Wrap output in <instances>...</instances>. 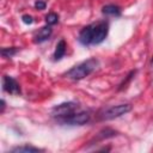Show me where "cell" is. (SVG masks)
Wrapping results in <instances>:
<instances>
[{"mask_svg":"<svg viewBox=\"0 0 153 153\" xmlns=\"http://www.w3.org/2000/svg\"><path fill=\"white\" fill-rule=\"evenodd\" d=\"M109 24L105 20L97 22L90 25L84 26L78 36V41L82 45H96L100 44L108 36Z\"/></svg>","mask_w":153,"mask_h":153,"instance_id":"6da1fadb","label":"cell"},{"mask_svg":"<svg viewBox=\"0 0 153 153\" xmlns=\"http://www.w3.org/2000/svg\"><path fill=\"white\" fill-rule=\"evenodd\" d=\"M99 67V61L96 57L87 59L82 61L81 63L72 67L69 71L65 73V76L72 80H81L86 76H88L91 73H93Z\"/></svg>","mask_w":153,"mask_h":153,"instance_id":"7a4b0ae2","label":"cell"},{"mask_svg":"<svg viewBox=\"0 0 153 153\" xmlns=\"http://www.w3.org/2000/svg\"><path fill=\"white\" fill-rule=\"evenodd\" d=\"M130 110H131L130 104H127V103L117 104V105H111V106H108V108L100 110L97 116H98L99 121H110V120H114V118L121 117L122 115L128 114Z\"/></svg>","mask_w":153,"mask_h":153,"instance_id":"3957f363","label":"cell"},{"mask_svg":"<svg viewBox=\"0 0 153 153\" xmlns=\"http://www.w3.org/2000/svg\"><path fill=\"white\" fill-rule=\"evenodd\" d=\"M80 108H79V104L75 103V102H66V103H61L59 105H55L53 109H51V112L50 115L56 118V121L60 123L61 121H63L65 118L69 117L71 115H73L74 112L79 111Z\"/></svg>","mask_w":153,"mask_h":153,"instance_id":"277c9868","label":"cell"},{"mask_svg":"<svg viewBox=\"0 0 153 153\" xmlns=\"http://www.w3.org/2000/svg\"><path fill=\"white\" fill-rule=\"evenodd\" d=\"M90 120H91V115L88 111L79 110V111L74 112L73 115H71L69 117L61 121L60 123L67 124V126H84L87 122H90Z\"/></svg>","mask_w":153,"mask_h":153,"instance_id":"5b68a950","label":"cell"},{"mask_svg":"<svg viewBox=\"0 0 153 153\" xmlns=\"http://www.w3.org/2000/svg\"><path fill=\"white\" fill-rule=\"evenodd\" d=\"M2 90L10 94L18 96L20 94V86L17 82L16 79H13L10 75H4L2 76Z\"/></svg>","mask_w":153,"mask_h":153,"instance_id":"8992f818","label":"cell"},{"mask_svg":"<svg viewBox=\"0 0 153 153\" xmlns=\"http://www.w3.org/2000/svg\"><path fill=\"white\" fill-rule=\"evenodd\" d=\"M51 33H53V29L50 27V25H47V26H43V27H41L37 32H36V35L33 36V43H43V42H45L47 39H49V37L51 36Z\"/></svg>","mask_w":153,"mask_h":153,"instance_id":"52a82bcc","label":"cell"},{"mask_svg":"<svg viewBox=\"0 0 153 153\" xmlns=\"http://www.w3.org/2000/svg\"><path fill=\"white\" fill-rule=\"evenodd\" d=\"M121 7L114 4H109L102 7V13L105 16H114V17H120L121 16Z\"/></svg>","mask_w":153,"mask_h":153,"instance_id":"ba28073f","label":"cell"},{"mask_svg":"<svg viewBox=\"0 0 153 153\" xmlns=\"http://www.w3.org/2000/svg\"><path fill=\"white\" fill-rule=\"evenodd\" d=\"M66 48H67L66 41H65V39H60V41L57 42V44H56V48H55V51H54V55H53V57H54L55 61H60V60L65 56V54H66Z\"/></svg>","mask_w":153,"mask_h":153,"instance_id":"9c48e42d","label":"cell"},{"mask_svg":"<svg viewBox=\"0 0 153 153\" xmlns=\"http://www.w3.org/2000/svg\"><path fill=\"white\" fill-rule=\"evenodd\" d=\"M115 135H117V133H116L115 130L110 129V128L102 129V130L94 136V139L91 141V143L97 142V141H100V140H104V139H108V137H112V136H115Z\"/></svg>","mask_w":153,"mask_h":153,"instance_id":"30bf717a","label":"cell"},{"mask_svg":"<svg viewBox=\"0 0 153 153\" xmlns=\"http://www.w3.org/2000/svg\"><path fill=\"white\" fill-rule=\"evenodd\" d=\"M11 152L13 153H33V152H43L42 148L31 146V145H23V146H18L11 149Z\"/></svg>","mask_w":153,"mask_h":153,"instance_id":"8fae6325","label":"cell"},{"mask_svg":"<svg viewBox=\"0 0 153 153\" xmlns=\"http://www.w3.org/2000/svg\"><path fill=\"white\" fill-rule=\"evenodd\" d=\"M18 50H19V48H17V47H11V48H2V49H1V55H2V57H6V59H8V57H12V56H14V55L18 53Z\"/></svg>","mask_w":153,"mask_h":153,"instance_id":"7c38bea8","label":"cell"},{"mask_svg":"<svg viewBox=\"0 0 153 153\" xmlns=\"http://www.w3.org/2000/svg\"><path fill=\"white\" fill-rule=\"evenodd\" d=\"M57 22H59V16H57L56 13L50 12V13H48V14L45 16V23H47L48 25H54V24H56Z\"/></svg>","mask_w":153,"mask_h":153,"instance_id":"4fadbf2b","label":"cell"},{"mask_svg":"<svg viewBox=\"0 0 153 153\" xmlns=\"http://www.w3.org/2000/svg\"><path fill=\"white\" fill-rule=\"evenodd\" d=\"M135 73H136V71H130V73H129V74L127 75V78H126V80H123V82L120 85L118 90H122V88H123V87H124V86H126V85H127V84H128V82L131 80V78L135 75Z\"/></svg>","mask_w":153,"mask_h":153,"instance_id":"5bb4252c","label":"cell"},{"mask_svg":"<svg viewBox=\"0 0 153 153\" xmlns=\"http://www.w3.org/2000/svg\"><path fill=\"white\" fill-rule=\"evenodd\" d=\"M45 6H47V4H45V1H43V0H37V1H35V8H36V10L42 11V10L45 8Z\"/></svg>","mask_w":153,"mask_h":153,"instance_id":"9a60e30c","label":"cell"},{"mask_svg":"<svg viewBox=\"0 0 153 153\" xmlns=\"http://www.w3.org/2000/svg\"><path fill=\"white\" fill-rule=\"evenodd\" d=\"M22 20L25 23V24H32L33 23V18L29 14H23L22 16Z\"/></svg>","mask_w":153,"mask_h":153,"instance_id":"2e32d148","label":"cell"},{"mask_svg":"<svg viewBox=\"0 0 153 153\" xmlns=\"http://www.w3.org/2000/svg\"><path fill=\"white\" fill-rule=\"evenodd\" d=\"M5 106H6V103H5V100H4V99H1V112H4Z\"/></svg>","mask_w":153,"mask_h":153,"instance_id":"e0dca14e","label":"cell"},{"mask_svg":"<svg viewBox=\"0 0 153 153\" xmlns=\"http://www.w3.org/2000/svg\"><path fill=\"white\" fill-rule=\"evenodd\" d=\"M151 65H152V67H153V57H152V61H151Z\"/></svg>","mask_w":153,"mask_h":153,"instance_id":"ac0fdd59","label":"cell"}]
</instances>
